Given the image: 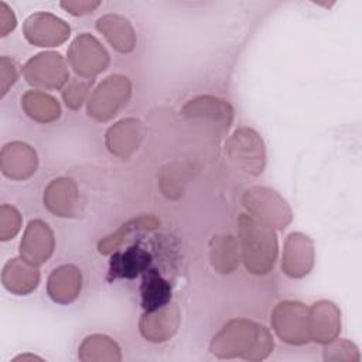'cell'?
<instances>
[{"instance_id":"obj_19","label":"cell","mask_w":362,"mask_h":362,"mask_svg":"<svg viewBox=\"0 0 362 362\" xmlns=\"http://www.w3.org/2000/svg\"><path fill=\"white\" fill-rule=\"evenodd\" d=\"M140 137V122L127 119L109 129L106 134V144L112 153L117 156H127L137 148Z\"/></svg>"},{"instance_id":"obj_11","label":"cell","mask_w":362,"mask_h":362,"mask_svg":"<svg viewBox=\"0 0 362 362\" xmlns=\"http://www.w3.org/2000/svg\"><path fill=\"white\" fill-rule=\"evenodd\" d=\"M0 165L4 175L14 180H24L35 173L37 156L35 151L24 143H8L1 150Z\"/></svg>"},{"instance_id":"obj_12","label":"cell","mask_w":362,"mask_h":362,"mask_svg":"<svg viewBox=\"0 0 362 362\" xmlns=\"http://www.w3.org/2000/svg\"><path fill=\"white\" fill-rule=\"evenodd\" d=\"M151 260V255L139 245L130 246L122 252H116L110 257L107 279H133L148 270Z\"/></svg>"},{"instance_id":"obj_22","label":"cell","mask_w":362,"mask_h":362,"mask_svg":"<svg viewBox=\"0 0 362 362\" xmlns=\"http://www.w3.org/2000/svg\"><path fill=\"white\" fill-rule=\"evenodd\" d=\"M212 242L215 243V246L211 250L214 267H216L222 273H230V270H233L235 266L238 264L235 240L232 239V236H216V239L214 236Z\"/></svg>"},{"instance_id":"obj_21","label":"cell","mask_w":362,"mask_h":362,"mask_svg":"<svg viewBox=\"0 0 362 362\" xmlns=\"http://www.w3.org/2000/svg\"><path fill=\"white\" fill-rule=\"evenodd\" d=\"M27 115L38 122H52L59 117V105L54 98L38 90L27 92L21 99Z\"/></svg>"},{"instance_id":"obj_26","label":"cell","mask_w":362,"mask_h":362,"mask_svg":"<svg viewBox=\"0 0 362 362\" xmlns=\"http://www.w3.org/2000/svg\"><path fill=\"white\" fill-rule=\"evenodd\" d=\"M16 27V17L13 14V10L8 8V6L4 1H0V28L1 35H7L10 30Z\"/></svg>"},{"instance_id":"obj_2","label":"cell","mask_w":362,"mask_h":362,"mask_svg":"<svg viewBox=\"0 0 362 362\" xmlns=\"http://www.w3.org/2000/svg\"><path fill=\"white\" fill-rule=\"evenodd\" d=\"M240 240L243 249V260L252 273H267L276 260L277 243L273 230L263 222H256L249 215H242Z\"/></svg>"},{"instance_id":"obj_3","label":"cell","mask_w":362,"mask_h":362,"mask_svg":"<svg viewBox=\"0 0 362 362\" xmlns=\"http://www.w3.org/2000/svg\"><path fill=\"white\" fill-rule=\"evenodd\" d=\"M243 205L267 226L284 228L291 219L287 204L269 188L255 187L247 189L243 195Z\"/></svg>"},{"instance_id":"obj_17","label":"cell","mask_w":362,"mask_h":362,"mask_svg":"<svg viewBox=\"0 0 362 362\" xmlns=\"http://www.w3.org/2000/svg\"><path fill=\"white\" fill-rule=\"evenodd\" d=\"M96 28L105 34L117 51L129 52L133 49L136 38L133 28L126 18L116 14H107L98 20Z\"/></svg>"},{"instance_id":"obj_14","label":"cell","mask_w":362,"mask_h":362,"mask_svg":"<svg viewBox=\"0 0 362 362\" xmlns=\"http://www.w3.org/2000/svg\"><path fill=\"white\" fill-rule=\"evenodd\" d=\"M4 287L16 294H27L33 291L40 280V273L35 266L24 259H10L1 273Z\"/></svg>"},{"instance_id":"obj_8","label":"cell","mask_w":362,"mask_h":362,"mask_svg":"<svg viewBox=\"0 0 362 362\" xmlns=\"http://www.w3.org/2000/svg\"><path fill=\"white\" fill-rule=\"evenodd\" d=\"M228 153L232 160L238 161L245 171L259 174L263 168L264 150L259 136L250 129L236 130L228 141Z\"/></svg>"},{"instance_id":"obj_16","label":"cell","mask_w":362,"mask_h":362,"mask_svg":"<svg viewBox=\"0 0 362 362\" xmlns=\"http://www.w3.org/2000/svg\"><path fill=\"white\" fill-rule=\"evenodd\" d=\"M44 202L51 212L59 216H72L76 205V187L72 180H54L44 194Z\"/></svg>"},{"instance_id":"obj_4","label":"cell","mask_w":362,"mask_h":362,"mask_svg":"<svg viewBox=\"0 0 362 362\" xmlns=\"http://www.w3.org/2000/svg\"><path fill=\"white\" fill-rule=\"evenodd\" d=\"M273 325L286 342L304 344L310 341V313L304 304L280 303L273 313Z\"/></svg>"},{"instance_id":"obj_13","label":"cell","mask_w":362,"mask_h":362,"mask_svg":"<svg viewBox=\"0 0 362 362\" xmlns=\"http://www.w3.org/2000/svg\"><path fill=\"white\" fill-rule=\"evenodd\" d=\"M283 269L291 277L307 274L313 266L311 240L301 233H291L286 242Z\"/></svg>"},{"instance_id":"obj_10","label":"cell","mask_w":362,"mask_h":362,"mask_svg":"<svg viewBox=\"0 0 362 362\" xmlns=\"http://www.w3.org/2000/svg\"><path fill=\"white\" fill-rule=\"evenodd\" d=\"M54 250V236L47 223L40 219L31 221L27 225L24 236L20 243L21 257L33 264L38 266L44 263Z\"/></svg>"},{"instance_id":"obj_23","label":"cell","mask_w":362,"mask_h":362,"mask_svg":"<svg viewBox=\"0 0 362 362\" xmlns=\"http://www.w3.org/2000/svg\"><path fill=\"white\" fill-rule=\"evenodd\" d=\"M21 218L16 208L10 205H1L0 208V236L1 240L11 239L20 229Z\"/></svg>"},{"instance_id":"obj_5","label":"cell","mask_w":362,"mask_h":362,"mask_svg":"<svg viewBox=\"0 0 362 362\" xmlns=\"http://www.w3.org/2000/svg\"><path fill=\"white\" fill-rule=\"evenodd\" d=\"M130 83L124 76H109L98 86L88 103V112L98 120H107L127 103Z\"/></svg>"},{"instance_id":"obj_1","label":"cell","mask_w":362,"mask_h":362,"mask_svg":"<svg viewBox=\"0 0 362 362\" xmlns=\"http://www.w3.org/2000/svg\"><path fill=\"white\" fill-rule=\"evenodd\" d=\"M273 348V341L264 327L245 321H230L214 338L211 351L218 356H245L252 358L250 352H259L264 358Z\"/></svg>"},{"instance_id":"obj_24","label":"cell","mask_w":362,"mask_h":362,"mask_svg":"<svg viewBox=\"0 0 362 362\" xmlns=\"http://www.w3.org/2000/svg\"><path fill=\"white\" fill-rule=\"evenodd\" d=\"M92 85V79L89 81H76L72 82L64 92L62 96L65 99V103L72 107V109H78L82 105V100L85 99L88 89Z\"/></svg>"},{"instance_id":"obj_9","label":"cell","mask_w":362,"mask_h":362,"mask_svg":"<svg viewBox=\"0 0 362 362\" xmlns=\"http://www.w3.org/2000/svg\"><path fill=\"white\" fill-rule=\"evenodd\" d=\"M23 30L25 38L40 47H54L69 37V27L65 21L48 13L31 14Z\"/></svg>"},{"instance_id":"obj_7","label":"cell","mask_w":362,"mask_h":362,"mask_svg":"<svg viewBox=\"0 0 362 362\" xmlns=\"http://www.w3.org/2000/svg\"><path fill=\"white\" fill-rule=\"evenodd\" d=\"M24 76L33 86L55 89L66 82L68 71L59 54L42 52L25 64Z\"/></svg>"},{"instance_id":"obj_27","label":"cell","mask_w":362,"mask_h":362,"mask_svg":"<svg viewBox=\"0 0 362 362\" xmlns=\"http://www.w3.org/2000/svg\"><path fill=\"white\" fill-rule=\"evenodd\" d=\"M100 3L99 1H95V3H92V1H64V3H61V6L64 7V8H66L69 13H72V14H86V13H89V11H92L95 7H98Z\"/></svg>"},{"instance_id":"obj_6","label":"cell","mask_w":362,"mask_h":362,"mask_svg":"<svg viewBox=\"0 0 362 362\" xmlns=\"http://www.w3.org/2000/svg\"><path fill=\"white\" fill-rule=\"evenodd\" d=\"M68 59L76 74L90 78L103 71L109 64V55L99 41L89 35L82 34L71 44Z\"/></svg>"},{"instance_id":"obj_25","label":"cell","mask_w":362,"mask_h":362,"mask_svg":"<svg viewBox=\"0 0 362 362\" xmlns=\"http://www.w3.org/2000/svg\"><path fill=\"white\" fill-rule=\"evenodd\" d=\"M17 78V69L13 61L3 57L1 58V95H4L10 85L14 83Z\"/></svg>"},{"instance_id":"obj_15","label":"cell","mask_w":362,"mask_h":362,"mask_svg":"<svg viewBox=\"0 0 362 362\" xmlns=\"http://www.w3.org/2000/svg\"><path fill=\"white\" fill-rule=\"evenodd\" d=\"M48 294L55 303L66 304L81 291V273L75 266L65 264L55 269L48 277Z\"/></svg>"},{"instance_id":"obj_28","label":"cell","mask_w":362,"mask_h":362,"mask_svg":"<svg viewBox=\"0 0 362 362\" xmlns=\"http://www.w3.org/2000/svg\"><path fill=\"white\" fill-rule=\"evenodd\" d=\"M25 359H31V361H34V359H40V361H41V358H38V356H33V355H21V356H17L14 361H25Z\"/></svg>"},{"instance_id":"obj_18","label":"cell","mask_w":362,"mask_h":362,"mask_svg":"<svg viewBox=\"0 0 362 362\" xmlns=\"http://www.w3.org/2000/svg\"><path fill=\"white\" fill-rule=\"evenodd\" d=\"M140 293L141 305L147 313L170 304L171 300V287L168 281H165L154 269L144 272Z\"/></svg>"},{"instance_id":"obj_20","label":"cell","mask_w":362,"mask_h":362,"mask_svg":"<svg viewBox=\"0 0 362 362\" xmlns=\"http://www.w3.org/2000/svg\"><path fill=\"white\" fill-rule=\"evenodd\" d=\"M310 338H315L320 342H328L334 337L329 327L334 332L338 329V311L334 304L328 301L315 303L310 310Z\"/></svg>"}]
</instances>
